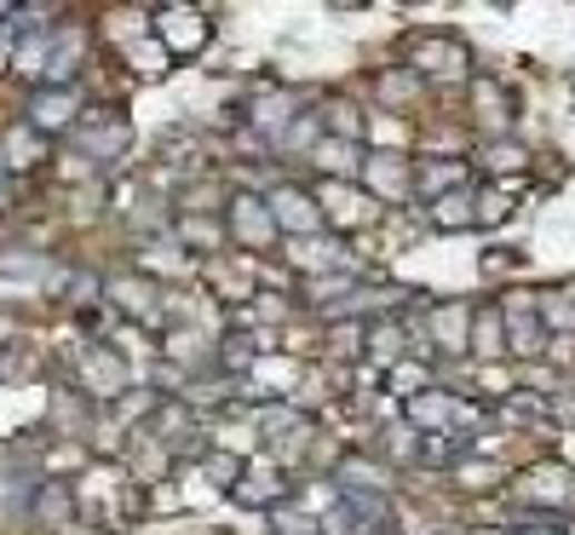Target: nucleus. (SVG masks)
I'll use <instances>...</instances> for the list:
<instances>
[{"label": "nucleus", "mask_w": 575, "mask_h": 535, "mask_svg": "<svg viewBox=\"0 0 575 535\" xmlns=\"http://www.w3.org/2000/svg\"><path fill=\"white\" fill-rule=\"evenodd\" d=\"M541 535H547V529H541Z\"/></svg>", "instance_id": "obj_1"}]
</instances>
